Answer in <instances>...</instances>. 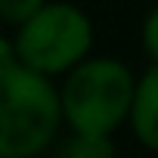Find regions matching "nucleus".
I'll use <instances>...</instances> for the list:
<instances>
[{
  "mask_svg": "<svg viewBox=\"0 0 158 158\" xmlns=\"http://www.w3.org/2000/svg\"><path fill=\"white\" fill-rule=\"evenodd\" d=\"M133 133L152 152H158V65H152L136 84L133 109H130Z\"/></svg>",
  "mask_w": 158,
  "mask_h": 158,
  "instance_id": "obj_4",
  "label": "nucleus"
},
{
  "mask_svg": "<svg viewBox=\"0 0 158 158\" xmlns=\"http://www.w3.org/2000/svg\"><path fill=\"white\" fill-rule=\"evenodd\" d=\"M62 121V96L19 59L0 65V158H34Z\"/></svg>",
  "mask_w": 158,
  "mask_h": 158,
  "instance_id": "obj_1",
  "label": "nucleus"
},
{
  "mask_svg": "<svg viewBox=\"0 0 158 158\" xmlns=\"http://www.w3.org/2000/svg\"><path fill=\"white\" fill-rule=\"evenodd\" d=\"M59 158H115V149L109 143V136H81L74 133L65 149L59 152Z\"/></svg>",
  "mask_w": 158,
  "mask_h": 158,
  "instance_id": "obj_5",
  "label": "nucleus"
},
{
  "mask_svg": "<svg viewBox=\"0 0 158 158\" xmlns=\"http://www.w3.org/2000/svg\"><path fill=\"white\" fill-rule=\"evenodd\" d=\"M143 44H146V50H149V56L155 59V65H158V6L149 13V19H146V28H143Z\"/></svg>",
  "mask_w": 158,
  "mask_h": 158,
  "instance_id": "obj_7",
  "label": "nucleus"
},
{
  "mask_svg": "<svg viewBox=\"0 0 158 158\" xmlns=\"http://www.w3.org/2000/svg\"><path fill=\"white\" fill-rule=\"evenodd\" d=\"M44 6H47L44 0H0V19L22 28V25H28Z\"/></svg>",
  "mask_w": 158,
  "mask_h": 158,
  "instance_id": "obj_6",
  "label": "nucleus"
},
{
  "mask_svg": "<svg viewBox=\"0 0 158 158\" xmlns=\"http://www.w3.org/2000/svg\"><path fill=\"white\" fill-rule=\"evenodd\" d=\"M90 44H93V28L81 10L68 3H50L28 25L19 28L16 59L25 68L50 77L65 68L74 71L87 56Z\"/></svg>",
  "mask_w": 158,
  "mask_h": 158,
  "instance_id": "obj_3",
  "label": "nucleus"
},
{
  "mask_svg": "<svg viewBox=\"0 0 158 158\" xmlns=\"http://www.w3.org/2000/svg\"><path fill=\"white\" fill-rule=\"evenodd\" d=\"M136 84L118 59L81 62L62 87V115L81 136H109L133 109Z\"/></svg>",
  "mask_w": 158,
  "mask_h": 158,
  "instance_id": "obj_2",
  "label": "nucleus"
}]
</instances>
